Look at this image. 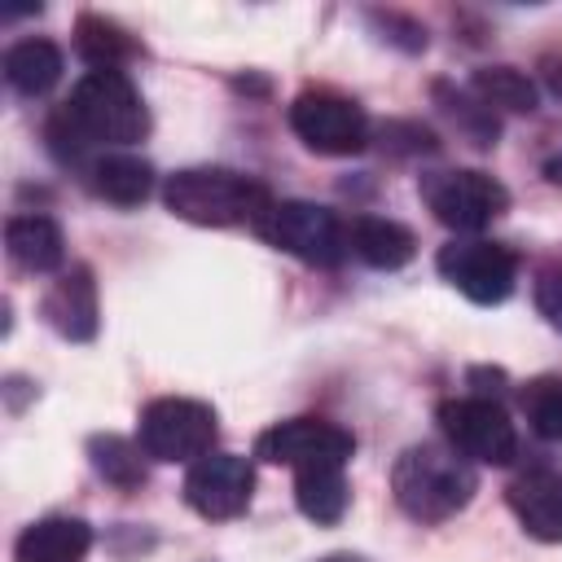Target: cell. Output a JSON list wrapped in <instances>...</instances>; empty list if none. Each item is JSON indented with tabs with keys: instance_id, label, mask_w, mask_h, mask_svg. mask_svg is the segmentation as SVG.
<instances>
[{
	"instance_id": "1",
	"label": "cell",
	"mask_w": 562,
	"mask_h": 562,
	"mask_svg": "<svg viewBox=\"0 0 562 562\" xmlns=\"http://www.w3.org/2000/svg\"><path fill=\"white\" fill-rule=\"evenodd\" d=\"M149 132V110L123 70H88L70 101L48 123V149L61 162H79L92 145H136Z\"/></svg>"
},
{
	"instance_id": "2",
	"label": "cell",
	"mask_w": 562,
	"mask_h": 562,
	"mask_svg": "<svg viewBox=\"0 0 562 562\" xmlns=\"http://www.w3.org/2000/svg\"><path fill=\"white\" fill-rule=\"evenodd\" d=\"M391 492H395V505L422 522V527H439L448 522L452 514H461L474 492H479V474L474 465L457 452V448H443V443H413L395 457V470H391Z\"/></svg>"
},
{
	"instance_id": "3",
	"label": "cell",
	"mask_w": 562,
	"mask_h": 562,
	"mask_svg": "<svg viewBox=\"0 0 562 562\" xmlns=\"http://www.w3.org/2000/svg\"><path fill=\"white\" fill-rule=\"evenodd\" d=\"M162 202L176 220L202 224V228H233L250 224L272 206V193L263 180L233 171V167H180L162 184Z\"/></svg>"
},
{
	"instance_id": "4",
	"label": "cell",
	"mask_w": 562,
	"mask_h": 562,
	"mask_svg": "<svg viewBox=\"0 0 562 562\" xmlns=\"http://www.w3.org/2000/svg\"><path fill=\"white\" fill-rule=\"evenodd\" d=\"M255 233L312 268H338L351 255V228L329 206L303 198H272V206L255 220Z\"/></svg>"
},
{
	"instance_id": "5",
	"label": "cell",
	"mask_w": 562,
	"mask_h": 562,
	"mask_svg": "<svg viewBox=\"0 0 562 562\" xmlns=\"http://www.w3.org/2000/svg\"><path fill=\"white\" fill-rule=\"evenodd\" d=\"M220 430V417L211 404L189 400V395H162L149 400L136 417V443L145 448L149 461H198L211 452Z\"/></svg>"
},
{
	"instance_id": "6",
	"label": "cell",
	"mask_w": 562,
	"mask_h": 562,
	"mask_svg": "<svg viewBox=\"0 0 562 562\" xmlns=\"http://www.w3.org/2000/svg\"><path fill=\"white\" fill-rule=\"evenodd\" d=\"M422 202L426 211L457 233H479L492 220H501L509 211V189L474 167H448V171H426L422 176Z\"/></svg>"
},
{
	"instance_id": "7",
	"label": "cell",
	"mask_w": 562,
	"mask_h": 562,
	"mask_svg": "<svg viewBox=\"0 0 562 562\" xmlns=\"http://www.w3.org/2000/svg\"><path fill=\"white\" fill-rule=\"evenodd\" d=\"M290 127L294 136L325 158H351L369 145V114L360 101L334 92V88H307L290 101Z\"/></svg>"
},
{
	"instance_id": "8",
	"label": "cell",
	"mask_w": 562,
	"mask_h": 562,
	"mask_svg": "<svg viewBox=\"0 0 562 562\" xmlns=\"http://www.w3.org/2000/svg\"><path fill=\"white\" fill-rule=\"evenodd\" d=\"M435 268L452 290H461L479 307L505 303L518 281V255L509 246L483 241V237H452L448 246H439Z\"/></svg>"
},
{
	"instance_id": "9",
	"label": "cell",
	"mask_w": 562,
	"mask_h": 562,
	"mask_svg": "<svg viewBox=\"0 0 562 562\" xmlns=\"http://www.w3.org/2000/svg\"><path fill=\"white\" fill-rule=\"evenodd\" d=\"M439 426L448 435V443L465 457V461H483V465H509L518 457V435L509 413L487 400V395H457L439 404Z\"/></svg>"
},
{
	"instance_id": "10",
	"label": "cell",
	"mask_w": 562,
	"mask_h": 562,
	"mask_svg": "<svg viewBox=\"0 0 562 562\" xmlns=\"http://www.w3.org/2000/svg\"><path fill=\"white\" fill-rule=\"evenodd\" d=\"M351 452H356L351 430H342L338 422H325V417H290V422L268 426L255 439V457L259 461L290 465L294 474L299 470H316V465H347Z\"/></svg>"
},
{
	"instance_id": "11",
	"label": "cell",
	"mask_w": 562,
	"mask_h": 562,
	"mask_svg": "<svg viewBox=\"0 0 562 562\" xmlns=\"http://www.w3.org/2000/svg\"><path fill=\"white\" fill-rule=\"evenodd\" d=\"M255 496V465L237 452H206L184 474V505L198 518L228 522L250 509Z\"/></svg>"
},
{
	"instance_id": "12",
	"label": "cell",
	"mask_w": 562,
	"mask_h": 562,
	"mask_svg": "<svg viewBox=\"0 0 562 562\" xmlns=\"http://www.w3.org/2000/svg\"><path fill=\"white\" fill-rule=\"evenodd\" d=\"M40 316H44V325L57 338H66V342H92L97 338V325H101V303H97L92 268L88 263L66 268L48 285V294L40 303Z\"/></svg>"
},
{
	"instance_id": "13",
	"label": "cell",
	"mask_w": 562,
	"mask_h": 562,
	"mask_svg": "<svg viewBox=\"0 0 562 562\" xmlns=\"http://www.w3.org/2000/svg\"><path fill=\"white\" fill-rule=\"evenodd\" d=\"M505 501L518 518V527L540 540V544H562V474L558 470H522L509 487Z\"/></svg>"
},
{
	"instance_id": "14",
	"label": "cell",
	"mask_w": 562,
	"mask_h": 562,
	"mask_svg": "<svg viewBox=\"0 0 562 562\" xmlns=\"http://www.w3.org/2000/svg\"><path fill=\"white\" fill-rule=\"evenodd\" d=\"M92 549V527L70 514H48L22 527L13 562H83Z\"/></svg>"
},
{
	"instance_id": "15",
	"label": "cell",
	"mask_w": 562,
	"mask_h": 562,
	"mask_svg": "<svg viewBox=\"0 0 562 562\" xmlns=\"http://www.w3.org/2000/svg\"><path fill=\"white\" fill-rule=\"evenodd\" d=\"M4 250L22 272H57L66 263V233L48 215H9Z\"/></svg>"
},
{
	"instance_id": "16",
	"label": "cell",
	"mask_w": 562,
	"mask_h": 562,
	"mask_svg": "<svg viewBox=\"0 0 562 562\" xmlns=\"http://www.w3.org/2000/svg\"><path fill=\"white\" fill-rule=\"evenodd\" d=\"M351 255L364 259L378 272H395L404 263H413L417 255V237L413 228H404L400 220H382V215H356L351 224Z\"/></svg>"
},
{
	"instance_id": "17",
	"label": "cell",
	"mask_w": 562,
	"mask_h": 562,
	"mask_svg": "<svg viewBox=\"0 0 562 562\" xmlns=\"http://www.w3.org/2000/svg\"><path fill=\"white\" fill-rule=\"evenodd\" d=\"M88 189L114 206H140L154 193V167L127 149H114L88 162Z\"/></svg>"
},
{
	"instance_id": "18",
	"label": "cell",
	"mask_w": 562,
	"mask_h": 562,
	"mask_svg": "<svg viewBox=\"0 0 562 562\" xmlns=\"http://www.w3.org/2000/svg\"><path fill=\"white\" fill-rule=\"evenodd\" d=\"M61 66H66L61 48L44 35H26V40L9 44V53H4V79L22 97H44L61 79Z\"/></svg>"
},
{
	"instance_id": "19",
	"label": "cell",
	"mask_w": 562,
	"mask_h": 562,
	"mask_svg": "<svg viewBox=\"0 0 562 562\" xmlns=\"http://www.w3.org/2000/svg\"><path fill=\"white\" fill-rule=\"evenodd\" d=\"M294 505L307 522L316 527H334L342 522L347 505H351V487L342 465H316V470H299L294 474Z\"/></svg>"
},
{
	"instance_id": "20",
	"label": "cell",
	"mask_w": 562,
	"mask_h": 562,
	"mask_svg": "<svg viewBox=\"0 0 562 562\" xmlns=\"http://www.w3.org/2000/svg\"><path fill=\"white\" fill-rule=\"evenodd\" d=\"M75 48H79V57H83L92 70H119L123 61H132V57L140 53V44H136L119 22H110V18H101V13H83V18L75 22Z\"/></svg>"
},
{
	"instance_id": "21",
	"label": "cell",
	"mask_w": 562,
	"mask_h": 562,
	"mask_svg": "<svg viewBox=\"0 0 562 562\" xmlns=\"http://www.w3.org/2000/svg\"><path fill=\"white\" fill-rule=\"evenodd\" d=\"M470 97L487 105L492 114H531L536 110V83L514 66H483L470 79Z\"/></svg>"
},
{
	"instance_id": "22",
	"label": "cell",
	"mask_w": 562,
	"mask_h": 562,
	"mask_svg": "<svg viewBox=\"0 0 562 562\" xmlns=\"http://www.w3.org/2000/svg\"><path fill=\"white\" fill-rule=\"evenodd\" d=\"M88 461L119 492H136L145 483V448L123 439V435H92L88 439Z\"/></svg>"
},
{
	"instance_id": "23",
	"label": "cell",
	"mask_w": 562,
	"mask_h": 562,
	"mask_svg": "<svg viewBox=\"0 0 562 562\" xmlns=\"http://www.w3.org/2000/svg\"><path fill=\"white\" fill-rule=\"evenodd\" d=\"M518 404H522V417L531 426V435L540 439H562V378L558 373H540L531 378L522 391H518Z\"/></svg>"
},
{
	"instance_id": "24",
	"label": "cell",
	"mask_w": 562,
	"mask_h": 562,
	"mask_svg": "<svg viewBox=\"0 0 562 562\" xmlns=\"http://www.w3.org/2000/svg\"><path fill=\"white\" fill-rule=\"evenodd\" d=\"M536 307L553 329H562V263H549L536 277Z\"/></svg>"
},
{
	"instance_id": "25",
	"label": "cell",
	"mask_w": 562,
	"mask_h": 562,
	"mask_svg": "<svg viewBox=\"0 0 562 562\" xmlns=\"http://www.w3.org/2000/svg\"><path fill=\"white\" fill-rule=\"evenodd\" d=\"M544 176H549L553 184H562V149H558V154H553V158L544 162Z\"/></svg>"
},
{
	"instance_id": "26",
	"label": "cell",
	"mask_w": 562,
	"mask_h": 562,
	"mask_svg": "<svg viewBox=\"0 0 562 562\" xmlns=\"http://www.w3.org/2000/svg\"><path fill=\"white\" fill-rule=\"evenodd\" d=\"M321 562H364V558H356V553H329V558H321Z\"/></svg>"
}]
</instances>
